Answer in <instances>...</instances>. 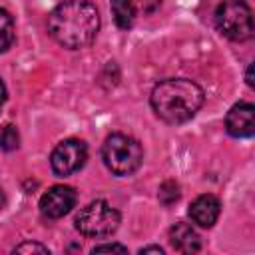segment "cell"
Listing matches in <instances>:
<instances>
[{
  "label": "cell",
  "instance_id": "e0dca14e",
  "mask_svg": "<svg viewBox=\"0 0 255 255\" xmlns=\"http://www.w3.org/2000/svg\"><path fill=\"white\" fill-rule=\"evenodd\" d=\"M139 253H163V249L161 247H157V245H149V247H143V249H139Z\"/></svg>",
  "mask_w": 255,
  "mask_h": 255
},
{
  "label": "cell",
  "instance_id": "8992f818",
  "mask_svg": "<svg viewBox=\"0 0 255 255\" xmlns=\"http://www.w3.org/2000/svg\"><path fill=\"white\" fill-rule=\"evenodd\" d=\"M86 159H88V147L82 139H76V137L60 141L50 155V163H52L54 173L62 175V177L72 175L78 169H82Z\"/></svg>",
  "mask_w": 255,
  "mask_h": 255
},
{
  "label": "cell",
  "instance_id": "2e32d148",
  "mask_svg": "<svg viewBox=\"0 0 255 255\" xmlns=\"http://www.w3.org/2000/svg\"><path fill=\"white\" fill-rule=\"evenodd\" d=\"M106 251L128 253V247H126V245H120V243H106V245H96V247L92 249V253H106Z\"/></svg>",
  "mask_w": 255,
  "mask_h": 255
},
{
  "label": "cell",
  "instance_id": "7c38bea8",
  "mask_svg": "<svg viewBox=\"0 0 255 255\" xmlns=\"http://www.w3.org/2000/svg\"><path fill=\"white\" fill-rule=\"evenodd\" d=\"M14 34H16V28H14L12 14L4 8H0V52H6L12 46Z\"/></svg>",
  "mask_w": 255,
  "mask_h": 255
},
{
  "label": "cell",
  "instance_id": "d6986e66",
  "mask_svg": "<svg viewBox=\"0 0 255 255\" xmlns=\"http://www.w3.org/2000/svg\"><path fill=\"white\" fill-rule=\"evenodd\" d=\"M247 84H249V86L253 88V78H251V66L247 68Z\"/></svg>",
  "mask_w": 255,
  "mask_h": 255
},
{
  "label": "cell",
  "instance_id": "5b68a950",
  "mask_svg": "<svg viewBox=\"0 0 255 255\" xmlns=\"http://www.w3.org/2000/svg\"><path fill=\"white\" fill-rule=\"evenodd\" d=\"M120 227V213L108 201L96 199L76 215V229L88 237H106Z\"/></svg>",
  "mask_w": 255,
  "mask_h": 255
},
{
  "label": "cell",
  "instance_id": "3957f363",
  "mask_svg": "<svg viewBox=\"0 0 255 255\" xmlns=\"http://www.w3.org/2000/svg\"><path fill=\"white\" fill-rule=\"evenodd\" d=\"M102 157L106 167L116 175L133 173L143 161V149L137 139L126 133H112L106 137L102 147Z\"/></svg>",
  "mask_w": 255,
  "mask_h": 255
},
{
  "label": "cell",
  "instance_id": "277c9868",
  "mask_svg": "<svg viewBox=\"0 0 255 255\" xmlns=\"http://www.w3.org/2000/svg\"><path fill=\"white\" fill-rule=\"evenodd\" d=\"M215 26L229 40H249L253 36L251 8L243 0H225L215 10Z\"/></svg>",
  "mask_w": 255,
  "mask_h": 255
},
{
  "label": "cell",
  "instance_id": "9a60e30c",
  "mask_svg": "<svg viewBox=\"0 0 255 255\" xmlns=\"http://www.w3.org/2000/svg\"><path fill=\"white\" fill-rule=\"evenodd\" d=\"M30 251H38V253H50V249L46 245L40 243H22L14 249V253H30Z\"/></svg>",
  "mask_w": 255,
  "mask_h": 255
},
{
  "label": "cell",
  "instance_id": "8fae6325",
  "mask_svg": "<svg viewBox=\"0 0 255 255\" xmlns=\"http://www.w3.org/2000/svg\"><path fill=\"white\" fill-rule=\"evenodd\" d=\"M112 14L118 28L128 30L135 20V6L131 0H112Z\"/></svg>",
  "mask_w": 255,
  "mask_h": 255
},
{
  "label": "cell",
  "instance_id": "6da1fadb",
  "mask_svg": "<svg viewBox=\"0 0 255 255\" xmlns=\"http://www.w3.org/2000/svg\"><path fill=\"white\" fill-rule=\"evenodd\" d=\"M100 30V14L88 0H66L48 16L50 36L64 48L80 50L94 42Z\"/></svg>",
  "mask_w": 255,
  "mask_h": 255
},
{
  "label": "cell",
  "instance_id": "52a82bcc",
  "mask_svg": "<svg viewBox=\"0 0 255 255\" xmlns=\"http://www.w3.org/2000/svg\"><path fill=\"white\" fill-rule=\"evenodd\" d=\"M76 189L70 185H54L40 197V211L48 219H60L76 205Z\"/></svg>",
  "mask_w": 255,
  "mask_h": 255
},
{
  "label": "cell",
  "instance_id": "30bf717a",
  "mask_svg": "<svg viewBox=\"0 0 255 255\" xmlns=\"http://www.w3.org/2000/svg\"><path fill=\"white\" fill-rule=\"evenodd\" d=\"M169 241L181 253H195L201 249V239H199L197 231L189 223H183V221L175 223L169 229Z\"/></svg>",
  "mask_w": 255,
  "mask_h": 255
},
{
  "label": "cell",
  "instance_id": "5bb4252c",
  "mask_svg": "<svg viewBox=\"0 0 255 255\" xmlns=\"http://www.w3.org/2000/svg\"><path fill=\"white\" fill-rule=\"evenodd\" d=\"M177 199H179V187H177V183L175 181L161 183V187H159V201L165 203V205H171Z\"/></svg>",
  "mask_w": 255,
  "mask_h": 255
},
{
  "label": "cell",
  "instance_id": "4fadbf2b",
  "mask_svg": "<svg viewBox=\"0 0 255 255\" xmlns=\"http://www.w3.org/2000/svg\"><path fill=\"white\" fill-rule=\"evenodd\" d=\"M18 143H20L18 129H16L12 124L4 126V128L0 129V147H2V149H6V151H12V149H16V147H18Z\"/></svg>",
  "mask_w": 255,
  "mask_h": 255
},
{
  "label": "cell",
  "instance_id": "ac0fdd59",
  "mask_svg": "<svg viewBox=\"0 0 255 255\" xmlns=\"http://www.w3.org/2000/svg\"><path fill=\"white\" fill-rule=\"evenodd\" d=\"M4 102H6V86H4V82H2V78H0V110H2Z\"/></svg>",
  "mask_w": 255,
  "mask_h": 255
},
{
  "label": "cell",
  "instance_id": "7a4b0ae2",
  "mask_svg": "<svg viewBox=\"0 0 255 255\" xmlns=\"http://www.w3.org/2000/svg\"><path fill=\"white\" fill-rule=\"evenodd\" d=\"M203 90L185 78H169L153 86L149 102L155 116L167 124L191 120L203 106Z\"/></svg>",
  "mask_w": 255,
  "mask_h": 255
},
{
  "label": "cell",
  "instance_id": "9c48e42d",
  "mask_svg": "<svg viewBox=\"0 0 255 255\" xmlns=\"http://www.w3.org/2000/svg\"><path fill=\"white\" fill-rule=\"evenodd\" d=\"M219 211H221V203L211 193L195 197L189 205V217L199 227H213V223L219 217Z\"/></svg>",
  "mask_w": 255,
  "mask_h": 255
},
{
  "label": "cell",
  "instance_id": "ba28073f",
  "mask_svg": "<svg viewBox=\"0 0 255 255\" xmlns=\"http://www.w3.org/2000/svg\"><path fill=\"white\" fill-rule=\"evenodd\" d=\"M225 128L233 137H251L255 131V108L249 102L235 104L225 116Z\"/></svg>",
  "mask_w": 255,
  "mask_h": 255
}]
</instances>
